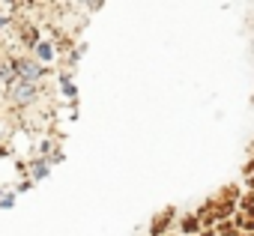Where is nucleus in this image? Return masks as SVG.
Instances as JSON below:
<instances>
[{
    "label": "nucleus",
    "instance_id": "nucleus-1",
    "mask_svg": "<svg viewBox=\"0 0 254 236\" xmlns=\"http://www.w3.org/2000/svg\"><path fill=\"white\" fill-rule=\"evenodd\" d=\"M6 96H9V102H15V105H30V102L39 96V84H30V81L15 78V81H9Z\"/></svg>",
    "mask_w": 254,
    "mask_h": 236
},
{
    "label": "nucleus",
    "instance_id": "nucleus-2",
    "mask_svg": "<svg viewBox=\"0 0 254 236\" xmlns=\"http://www.w3.org/2000/svg\"><path fill=\"white\" fill-rule=\"evenodd\" d=\"M12 69H15V75L21 78V81H30V84H39L42 81V75H45V69H42V63H36V60H15L12 63Z\"/></svg>",
    "mask_w": 254,
    "mask_h": 236
},
{
    "label": "nucleus",
    "instance_id": "nucleus-3",
    "mask_svg": "<svg viewBox=\"0 0 254 236\" xmlns=\"http://www.w3.org/2000/svg\"><path fill=\"white\" fill-rule=\"evenodd\" d=\"M36 54H39V60H51V57H54V48H51L48 42H39V45H36Z\"/></svg>",
    "mask_w": 254,
    "mask_h": 236
},
{
    "label": "nucleus",
    "instance_id": "nucleus-4",
    "mask_svg": "<svg viewBox=\"0 0 254 236\" xmlns=\"http://www.w3.org/2000/svg\"><path fill=\"white\" fill-rule=\"evenodd\" d=\"M12 203H15L12 191H0V209H12Z\"/></svg>",
    "mask_w": 254,
    "mask_h": 236
},
{
    "label": "nucleus",
    "instance_id": "nucleus-5",
    "mask_svg": "<svg viewBox=\"0 0 254 236\" xmlns=\"http://www.w3.org/2000/svg\"><path fill=\"white\" fill-rule=\"evenodd\" d=\"M45 174H48V165H45V162H33V177L39 179V177H45Z\"/></svg>",
    "mask_w": 254,
    "mask_h": 236
},
{
    "label": "nucleus",
    "instance_id": "nucleus-6",
    "mask_svg": "<svg viewBox=\"0 0 254 236\" xmlns=\"http://www.w3.org/2000/svg\"><path fill=\"white\" fill-rule=\"evenodd\" d=\"M63 93H66L69 99H75V87H72V81H69V78L63 81Z\"/></svg>",
    "mask_w": 254,
    "mask_h": 236
},
{
    "label": "nucleus",
    "instance_id": "nucleus-7",
    "mask_svg": "<svg viewBox=\"0 0 254 236\" xmlns=\"http://www.w3.org/2000/svg\"><path fill=\"white\" fill-rule=\"evenodd\" d=\"M3 24H6V15H3V12H0V27H3Z\"/></svg>",
    "mask_w": 254,
    "mask_h": 236
}]
</instances>
